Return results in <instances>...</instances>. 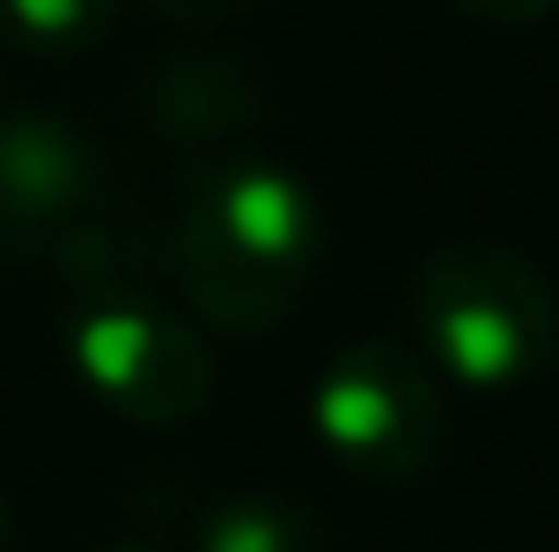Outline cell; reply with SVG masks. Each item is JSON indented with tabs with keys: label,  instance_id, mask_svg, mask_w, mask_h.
I'll return each instance as SVG.
<instances>
[{
	"label": "cell",
	"instance_id": "9c48e42d",
	"mask_svg": "<svg viewBox=\"0 0 559 552\" xmlns=\"http://www.w3.org/2000/svg\"><path fill=\"white\" fill-rule=\"evenodd\" d=\"M468 20H488V26H534V20H547L559 13V0H455Z\"/></svg>",
	"mask_w": 559,
	"mask_h": 552
},
{
	"label": "cell",
	"instance_id": "8fae6325",
	"mask_svg": "<svg viewBox=\"0 0 559 552\" xmlns=\"http://www.w3.org/2000/svg\"><path fill=\"white\" fill-rule=\"evenodd\" d=\"M0 552H7V507H0Z\"/></svg>",
	"mask_w": 559,
	"mask_h": 552
},
{
	"label": "cell",
	"instance_id": "7c38bea8",
	"mask_svg": "<svg viewBox=\"0 0 559 552\" xmlns=\"http://www.w3.org/2000/svg\"><path fill=\"white\" fill-rule=\"evenodd\" d=\"M111 552H138V547H111Z\"/></svg>",
	"mask_w": 559,
	"mask_h": 552
},
{
	"label": "cell",
	"instance_id": "3957f363",
	"mask_svg": "<svg viewBox=\"0 0 559 552\" xmlns=\"http://www.w3.org/2000/svg\"><path fill=\"white\" fill-rule=\"evenodd\" d=\"M306 422L338 468H352L365 481H404L436 461L449 410H442L436 371L411 345L358 338L319 371Z\"/></svg>",
	"mask_w": 559,
	"mask_h": 552
},
{
	"label": "cell",
	"instance_id": "7a4b0ae2",
	"mask_svg": "<svg viewBox=\"0 0 559 552\" xmlns=\"http://www.w3.org/2000/svg\"><path fill=\"white\" fill-rule=\"evenodd\" d=\"M417 332L449 384L508 397L559 358V299L501 241H442L417 267Z\"/></svg>",
	"mask_w": 559,
	"mask_h": 552
},
{
	"label": "cell",
	"instance_id": "30bf717a",
	"mask_svg": "<svg viewBox=\"0 0 559 552\" xmlns=\"http://www.w3.org/2000/svg\"><path fill=\"white\" fill-rule=\"evenodd\" d=\"M143 7H156L163 20H182V26H222V20L248 13L254 0H143Z\"/></svg>",
	"mask_w": 559,
	"mask_h": 552
},
{
	"label": "cell",
	"instance_id": "6da1fadb",
	"mask_svg": "<svg viewBox=\"0 0 559 552\" xmlns=\"http://www.w3.org/2000/svg\"><path fill=\"white\" fill-rule=\"evenodd\" d=\"M319 261V208L299 176L280 163H222L209 169L169 241L182 299L235 338L274 332L299 305Z\"/></svg>",
	"mask_w": 559,
	"mask_h": 552
},
{
	"label": "cell",
	"instance_id": "8992f818",
	"mask_svg": "<svg viewBox=\"0 0 559 552\" xmlns=\"http://www.w3.org/2000/svg\"><path fill=\"white\" fill-rule=\"evenodd\" d=\"M143 105L176 143H215L261 118V79L228 52H182L150 72Z\"/></svg>",
	"mask_w": 559,
	"mask_h": 552
},
{
	"label": "cell",
	"instance_id": "ba28073f",
	"mask_svg": "<svg viewBox=\"0 0 559 552\" xmlns=\"http://www.w3.org/2000/svg\"><path fill=\"white\" fill-rule=\"evenodd\" d=\"M118 0H0V26L33 52H85L105 39Z\"/></svg>",
	"mask_w": 559,
	"mask_h": 552
},
{
	"label": "cell",
	"instance_id": "277c9868",
	"mask_svg": "<svg viewBox=\"0 0 559 552\" xmlns=\"http://www.w3.org/2000/svg\"><path fill=\"white\" fill-rule=\"evenodd\" d=\"M66 345H72L79 384L124 422H150V429L189 422L215 391V364H209L202 338L138 292L92 299L72 319Z\"/></svg>",
	"mask_w": 559,
	"mask_h": 552
},
{
	"label": "cell",
	"instance_id": "5b68a950",
	"mask_svg": "<svg viewBox=\"0 0 559 552\" xmlns=\"http://www.w3.org/2000/svg\"><path fill=\"white\" fill-rule=\"evenodd\" d=\"M98 195V149L52 111L0 118V261L39 254Z\"/></svg>",
	"mask_w": 559,
	"mask_h": 552
},
{
	"label": "cell",
	"instance_id": "52a82bcc",
	"mask_svg": "<svg viewBox=\"0 0 559 552\" xmlns=\"http://www.w3.org/2000/svg\"><path fill=\"white\" fill-rule=\"evenodd\" d=\"M195 552H325V527L286 494H228L209 507Z\"/></svg>",
	"mask_w": 559,
	"mask_h": 552
}]
</instances>
